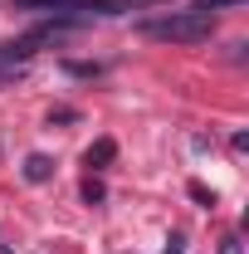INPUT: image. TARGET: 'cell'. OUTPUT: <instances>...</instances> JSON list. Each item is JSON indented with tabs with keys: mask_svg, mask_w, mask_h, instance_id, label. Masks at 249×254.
I'll use <instances>...</instances> for the list:
<instances>
[{
	"mask_svg": "<svg viewBox=\"0 0 249 254\" xmlns=\"http://www.w3.org/2000/svg\"><path fill=\"white\" fill-rule=\"evenodd\" d=\"M0 254H10V250H5V245H0Z\"/></svg>",
	"mask_w": 249,
	"mask_h": 254,
	"instance_id": "cell-9",
	"label": "cell"
},
{
	"mask_svg": "<svg viewBox=\"0 0 249 254\" xmlns=\"http://www.w3.org/2000/svg\"><path fill=\"white\" fill-rule=\"evenodd\" d=\"M142 34L147 39H161V44H205L215 34V15L210 10H176L166 20H147Z\"/></svg>",
	"mask_w": 249,
	"mask_h": 254,
	"instance_id": "cell-1",
	"label": "cell"
},
{
	"mask_svg": "<svg viewBox=\"0 0 249 254\" xmlns=\"http://www.w3.org/2000/svg\"><path fill=\"white\" fill-rule=\"evenodd\" d=\"M49 176H54V161L44 157V152L25 157V181H34V186H39V181H49Z\"/></svg>",
	"mask_w": 249,
	"mask_h": 254,
	"instance_id": "cell-3",
	"label": "cell"
},
{
	"mask_svg": "<svg viewBox=\"0 0 249 254\" xmlns=\"http://www.w3.org/2000/svg\"><path fill=\"white\" fill-rule=\"evenodd\" d=\"M83 200H88V205H98V200H103V181H93V176H88V181H83Z\"/></svg>",
	"mask_w": 249,
	"mask_h": 254,
	"instance_id": "cell-6",
	"label": "cell"
},
{
	"mask_svg": "<svg viewBox=\"0 0 249 254\" xmlns=\"http://www.w3.org/2000/svg\"><path fill=\"white\" fill-rule=\"evenodd\" d=\"M108 157H113V142H108V137H103L98 147H88V166H103Z\"/></svg>",
	"mask_w": 249,
	"mask_h": 254,
	"instance_id": "cell-4",
	"label": "cell"
},
{
	"mask_svg": "<svg viewBox=\"0 0 249 254\" xmlns=\"http://www.w3.org/2000/svg\"><path fill=\"white\" fill-rule=\"evenodd\" d=\"M15 10H39V15H63V20H93V15H123V0H10Z\"/></svg>",
	"mask_w": 249,
	"mask_h": 254,
	"instance_id": "cell-2",
	"label": "cell"
},
{
	"mask_svg": "<svg viewBox=\"0 0 249 254\" xmlns=\"http://www.w3.org/2000/svg\"><path fill=\"white\" fill-rule=\"evenodd\" d=\"M161 254H186V235H171V240H166V250Z\"/></svg>",
	"mask_w": 249,
	"mask_h": 254,
	"instance_id": "cell-8",
	"label": "cell"
},
{
	"mask_svg": "<svg viewBox=\"0 0 249 254\" xmlns=\"http://www.w3.org/2000/svg\"><path fill=\"white\" fill-rule=\"evenodd\" d=\"M230 5H245V0H195L190 10H210L215 15V10H230Z\"/></svg>",
	"mask_w": 249,
	"mask_h": 254,
	"instance_id": "cell-5",
	"label": "cell"
},
{
	"mask_svg": "<svg viewBox=\"0 0 249 254\" xmlns=\"http://www.w3.org/2000/svg\"><path fill=\"white\" fill-rule=\"evenodd\" d=\"M220 254H245V245H240V235H225V240H220Z\"/></svg>",
	"mask_w": 249,
	"mask_h": 254,
	"instance_id": "cell-7",
	"label": "cell"
}]
</instances>
